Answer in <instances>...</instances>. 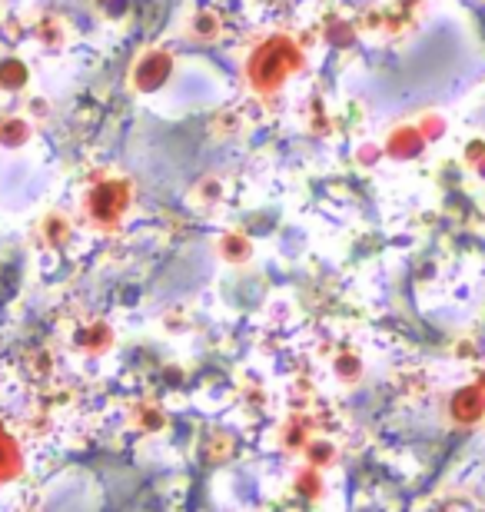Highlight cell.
Masks as SVG:
<instances>
[{
    "label": "cell",
    "instance_id": "cell-1",
    "mask_svg": "<svg viewBox=\"0 0 485 512\" xmlns=\"http://www.w3.org/2000/svg\"><path fill=\"white\" fill-rule=\"evenodd\" d=\"M476 409H479V399H476V396H466V399H462V403H459L462 419H472V413H476Z\"/></svg>",
    "mask_w": 485,
    "mask_h": 512
}]
</instances>
